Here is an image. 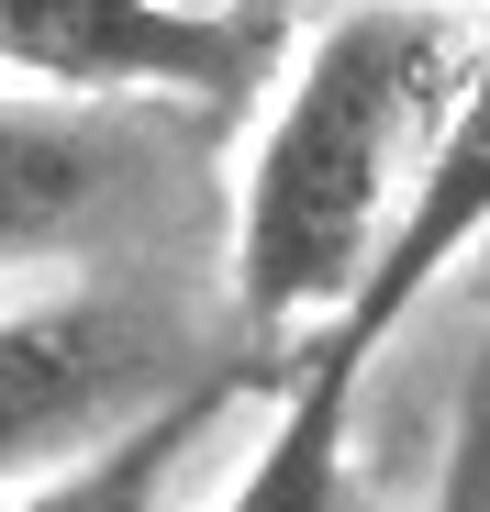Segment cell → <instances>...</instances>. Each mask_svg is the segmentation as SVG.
Returning <instances> with one entry per match:
<instances>
[{"mask_svg": "<svg viewBox=\"0 0 490 512\" xmlns=\"http://www.w3.org/2000/svg\"><path fill=\"white\" fill-rule=\"evenodd\" d=\"M212 368H190V323L156 312L145 290H67L0 323V479H23L67 446H112L145 412H168L179 390H201ZM78 468V457H67ZM56 479V468H45Z\"/></svg>", "mask_w": 490, "mask_h": 512, "instance_id": "2", "label": "cell"}, {"mask_svg": "<svg viewBox=\"0 0 490 512\" xmlns=\"http://www.w3.org/2000/svg\"><path fill=\"white\" fill-rule=\"evenodd\" d=\"M145 123L134 112H0V256H34L90 234L112 201L145 190Z\"/></svg>", "mask_w": 490, "mask_h": 512, "instance_id": "5", "label": "cell"}, {"mask_svg": "<svg viewBox=\"0 0 490 512\" xmlns=\"http://www.w3.org/2000/svg\"><path fill=\"white\" fill-rule=\"evenodd\" d=\"M490 234V23H479V45H468V90H457V112H446V134H435V156H424V179H413V201H401V223H390V245H379V268H368V290L312 334L301 357H323V368H357L368 379V357L401 334V312H413L457 256Z\"/></svg>", "mask_w": 490, "mask_h": 512, "instance_id": "4", "label": "cell"}, {"mask_svg": "<svg viewBox=\"0 0 490 512\" xmlns=\"http://www.w3.org/2000/svg\"><path fill=\"white\" fill-rule=\"evenodd\" d=\"M468 45L479 34L446 0H357L312 34L257 167H245V223H234V312L257 346L368 290L468 90Z\"/></svg>", "mask_w": 490, "mask_h": 512, "instance_id": "1", "label": "cell"}, {"mask_svg": "<svg viewBox=\"0 0 490 512\" xmlns=\"http://www.w3.org/2000/svg\"><path fill=\"white\" fill-rule=\"evenodd\" d=\"M234 379H245V368H212L201 390H179L168 412H145L134 435H112L101 457H78V468H56V479L12 490L0 512H168V490H179L190 446L212 435V412L234 401Z\"/></svg>", "mask_w": 490, "mask_h": 512, "instance_id": "7", "label": "cell"}, {"mask_svg": "<svg viewBox=\"0 0 490 512\" xmlns=\"http://www.w3.org/2000/svg\"><path fill=\"white\" fill-rule=\"evenodd\" d=\"M435 512H490V357H479V390H468V423H457V468H446Z\"/></svg>", "mask_w": 490, "mask_h": 512, "instance_id": "8", "label": "cell"}, {"mask_svg": "<svg viewBox=\"0 0 490 512\" xmlns=\"http://www.w3.org/2000/svg\"><path fill=\"white\" fill-rule=\"evenodd\" d=\"M290 12H190V0H0V67L56 78V90H190V101H245L279 67Z\"/></svg>", "mask_w": 490, "mask_h": 512, "instance_id": "3", "label": "cell"}, {"mask_svg": "<svg viewBox=\"0 0 490 512\" xmlns=\"http://www.w3.org/2000/svg\"><path fill=\"white\" fill-rule=\"evenodd\" d=\"M357 368H323V357H290V401L268 423L257 468L223 512H379V490L357 479Z\"/></svg>", "mask_w": 490, "mask_h": 512, "instance_id": "6", "label": "cell"}]
</instances>
